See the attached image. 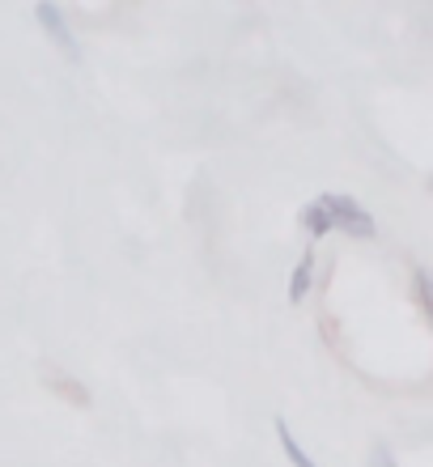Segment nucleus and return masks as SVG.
I'll list each match as a JSON object with an SVG mask.
<instances>
[{
  "label": "nucleus",
  "instance_id": "6",
  "mask_svg": "<svg viewBox=\"0 0 433 467\" xmlns=\"http://www.w3.org/2000/svg\"><path fill=\"white\" fill-rule=\"evenodd\" d=\"M412 289H417V302H421L425 319H429V327H433V272L429 268L412 272Z\"/></svg>",
  "mask_w": 433,
  "mask_h": 467
},
{
  "label": "nucleus",
  "instance_id": "1",
  "mask_svg": "<svg viewBox=\"0 0 433 467\" xmlns=\"http://www.w3.org/2000/svg\"><path fill=\"white\" fill-rule=\"evenodd\" d=\"M319 204L327 209V222H332V230L348 234V238H374V234H378V222H374L370 213L361 209L353 196H345V192H323Z\"/></svg>",
  "mask_w": 433,
  "mask_h": 467
},
{
  "label": "nucleus",
  "instance_id": "2",
  "mask_svg": "<svg viewBox=\"0 0 433 467\" xmlns=\"http://www.w3.org/2000/svg\"><path fill=\"white\" fill-rule=\"evenodd\" d=\"M35 22L47 30V38L64 51V56H68V60H81V43H77L73 26L64 22V9H60V5H51V0H38V5H35Z\"/></svg>",
  "mask_w": 433,
  "mask_h": 467
},
{
  "label": "nucleus",
  "instance_id": "4",
  "mask_svg": "<svg viewBox=\"0 0 433 467\" xmlns=\"http://www.w3.org/2000/svg\"><path fill=\"white\" fill-rule=\"evenodd\" d=\"M273 430H276V442H281V451H285V459H289V463H294V467H319V463H314V459L306 455V451H302V442H297V438H294V430H289V425H285V420H281V417H276V425H273Z\"/></svg>",
  "mask_w": 433,
  "mask_h": 467
},
{
  "label": "nucleus",
  "instance_id": "3",
  "mask_svg": "<svg viewBox=\"0 0 433 467\" xmlns=\"http://www.w3.org/2000/svg\"><path fill=\"white\" fill-rule=\"evenodd\" d=\"M310 285H314V251H306V255L294 264V272H289V302H294V306L306 302Z\"/></svg>",
  "mask_w": 433,
  "mask_h": 467
},
{
  "label": "nucleus",
  "instance_id": "8",
  "mask_svg": "<svg viewBox=\"0 0 433 467\" xmlns=\"http://www.w3.org/2000/svg\"><path fill=\"white\" fill-rule=\"evenodd\" d=\"M370 467H399V463H396V455H391V451L378 442V446L370 451Z\"/></svg>",
  "mask_w": 433,
  "mask_h": 467
},
{
  "label": "nucleus",
  "instance_id": "7",
  "mask_svg": "<svg viewBox=\"0 0 433 467\" xmlns=\"http://www.w3.org/2000/svg\"><path fill=\"white\" fill-rule=\"evenodd\" d=\"M56 391L73 395V400H77V408H86V404H89V395L81 391V387H77V382H68V379H56Z\"/></svg>",
  "mask_w": 433,
  "mask_h": 467
},
{
  "label": "nucleus",
  "instance_id": "5",
  "mask_svg": "<svg viewBox=\"0 0 433 467\" xmlns=\"http://www.w3.org/2000/svg\"><path fill=\"white\" fill-rule=\"evenodd\" d=\"M302 230H306L310 238H327V234H332V222H327V209H323L319 200H310V204H302Z\"/></svg>",
  "mask_w": 433,
  "mask_h": 467
}]
</instances>
